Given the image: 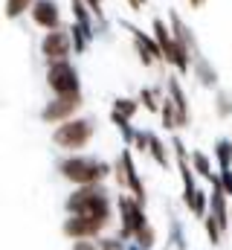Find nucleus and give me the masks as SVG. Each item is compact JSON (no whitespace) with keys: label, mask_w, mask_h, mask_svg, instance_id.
Listing matches in <instances>:
<instances>
[{"label":"nucleus","mask_w":232,"mask_h":250,"mask_svg":"<svg viewBox=\"0 0 232 250\" xmlns=\"http://www.w3.org/2000/svg\"><path fill=\"white\" fill-rule=\"evenodd\" d=\"M212 93H215V96H212L215 117H218V120H232V90L218 87V90H212Z\"/></svg>","instance_id":"obj_24"},{"label":"nucleus","mask_w":232,"mask_h":250,"mask_svg":"<svg viewBox=\"0 0 232 250\" xmlns=\"http://www.w3.org/2000/svg\"><path fill=\"white\" fill-rule=\"evenodd\" d=\"M169 250H186V230L172 207H169Z\"/></svg>","instance_id":"obj_23"},{"label":"nucleus","mask_w":232,"mask_h":250,"mask_svg":"<svg viewBox=\"0 0 232 250\" xmlns=\"http://www.w3.org/2000/svg\"><path fill=\"white\" fill-rule=\"evenodd\" d=\"M58 175L73 184V187H87V184H108L111 181V163L96 157V154H64L56 163Z\"/></svg>","instance_id":"obj_1"},{"label":"nucleus","mask_w":232,"mask_h":250,"mask_svg":"<svg viewBox=\"0 0 232 250\" xmlns=\"http://www.w3.org/2000/svg\"><path fill=\"white\" fill-rule=\"evenodd\" d=\"M163 96H166V90L157 87V84H142V87L136 90V102H139V108L148 111V114H160V99H163Z\"/></svg>","instance_id":"obj_20"},{"label":"nucleus","mask_w":232,"mask_h":250,"mask_svg":"<svg viewBox=\"0 0 232 250\" xmlns=\"http://www.w3.org/2000/svg\"><path fill=\"white\" fill-rule=\"evenodd\" d=\"M163 90L166 96L174 102V111H177V131L180 128H189L192 125V102H189V93L183 87V82L177 79V73H169L163 79Z\"/></svg>","instance_id":"obj_12"},{"label":"nucleus","mask_w":232,"mask_h":250,"mask_svg":"<svg viewBox=\"0 0 232 250\" xmlns=\"http://www.w3.org/2000/svg\"><path fill=\"white\" fill-rule=\"evenodd\" d=\"M111 111L116 114H122V117H128V120H134L142 108H139V102H136V96H116L114 105H111Z\"/></svg>","instance_id":"obj_26"},{"label":"nucleus","mask_w":232,"mask_h":250,"mask_svg":"<svg viewBox=\"0 0 232 250\" xmlns=\"http://www.w3.org/2000/svg\"><path fill=\"white\" fill-rule=\"evenodd\" d=\"M122 26L131 35V47H134V53H136V59H139L142 67H160V64H166L151 32H145V29H139L136 23H128V21H122Z\"/></svg>","instance_id":"obj_8"},{"label":"nucleus","mask_w":232,"mask_h":250,"mask_svg":"<svg viewBox=\"0 0 232 250\" xmlns=\"http://www.w3.org/2000/svg\"><path fill=\"white\" fill-rule=\"evenodd\" d=\"M116 163L122 166V175H125V192L134 195L139 204H148V189H145V181H142V175H139V169H136V157H134V151H131L128 146L119 151Z\"/></svg>","instance_id":"obj_10"},{"label":"nucleus","mask_w":232,"mask_h":250,"mask_svg":"<svg viewBox=\"0 0 232 250\" xmlns=\"http://www.w3.org/2000/svg\"><path fill=\"white\" fill-rule=\"evenodd\" d=\"M29 18H32V23H35L38 29H44V32L64 26V15H61L58 0H35L32 9H29Z\"/></svg>","instance_id":"obj_13"},{"label":"nucleus","mask_w":232,"mask_h":250,"mask_svg":"<svg viewBox=\"0 0 232 250\" xmlns=\"http://www.w3.org/2000/svg\"><path fill=\"white\" fill-rule=\"evenodd\" d=\"M230 224H232V198H230Z\"/></svg>","instance_id":"obj_40"},{"label":"nucleus","mask_w":232,"mask_h":250,"mask_svg":"<svg viewBox=\"0 0 232 250\" xmlns=\"http://www.w3.org/2000/svg\"><path fill=\"white\" fill-rule=\"evenodd\" d=\"M64 212H67V215H99V218H114V195H111L108 184L73 187V192L64 198Z\"/></svg>","instance_id":"obj_2"},{"label":"nucleus","mask_w":232,"mask_h":250,"mask_svg":"<svg viewBox=\"0 0 232 250\" xmlns=\"http://www.w3.org/2000/svg\"><path fill=\"white\" fill-rule=\"evenodd\" d=\"M192 76H194V82L200 84V87H206V90H218L221 87V73H218V67L209 62V56H194L192 59V70H189Z\"/></svg>","instance_id":"obj_15"},{"label":"nucleus","mask_w":232,"mask_h":250,"mask_svg":"<svg viewBox=\"0 0 232 250\" xmlns=\"http://www.w3.org/2000/svg\"><path fill=\"white\" fill-rule=\"evenodd\" d=\"M148 157H151L163 172L172 169V148H169V143H166L160 134H154L151 128H148Z\"/></svg>","instance_id":"obj_18"},{"label":"nucleus","mask_w":232,"mask_h":250,"mask_svg":"<svg viewBox=\"0 0 232 250\" xmlns=\"http://www.w3.org/2000/svg\"><path fill=\"white\" fill-rule=\"evenodd\" d=\"M84 3L90 6V12H93V18H96V21L108 18V12H105V0H84Z\"/></svg>","instance_id":"obj_35"},{"label":"nucleus","mask_w":232,"mask_h":250,"mask_svg":"<svg viewBox=\"0 0 232 250\" xmlns=\"http://www.w3.org/2000/svg\"><path fill=\"white\" fill-rule=\"evenodd\" d=\"M186 209H189L197 221H203V218H206V212H209V189H203V187L194 189V195L186 201Z\"/></svg>","instance_id":"obj_22"},{"label":"nucleus","mask_w":232,"mask_h":250,"mask_svg":"<svg viewBox=\"0 0 232 250\" xmlns=\"http://www.w3.org/2000/svg\"><path fill=\"white\" fill-rule=\"evenodd\" d=\"M67 32H70V44H73V56H84L87 50H90V44H93V38H96V32L93 29H87V26H81V23H70L67 26Z\"/></svg>","instance_id":"obj_19"},{"label":"nucleus","mask_w":232,"mask_h":250,"mask_svg":"<svg viewBox=\"0 0 232 250\" xmlns=\"http://www.w3.org/2000/svg\"><path fill=\"white\" fill-rule=\"evenodd\" d=\"M81 108H84V93H78V96H53L41 108V123L61 125L67 120H73V117H78Z\"/></svg>","instance_id":"obj_9"},{"label":"nucleus","mask_w":232,"mask_h":250,"mask_svg":"<svg viewBox=\"0 0 232 250\" xmlns=\"http://www.w3.org/2000/svg\"><path fill=\"white\" fill-rule=\"evenodd\" d=\"M189 166H192V172L197 175V181H206V184H215V181H218V169H215L212 154H206V151H200V148H192Z\"/></svg>","instance_id":"obj_17"},{"label":"nucleus","mask_w":232,"mask_h":250,"mask_svg":"<svg viewBox=\"0 0 232 250\" xmlns=\"http://www.w3.org/2000/svg\"><path fill=\"white\" fill-rule=\"evenodd\" d=\"M93 137H96V120L93 117H81V114L53 128V146L61 148L64 154L84 151L93 143Z\"/></svg>","instance_id":"obj_3"},{"label":"nucleus","mask_w":232,"mask_h":250,"mask_svg":"<svg viewBox=\"0 0 232 250\" xmlns=\"http://www.w3.org/2000/svg\"><path fill=\"white\" fill-rule=\"evenodd\" d=\"M111 123L116 125V131H119V137H122V143L131 148L134 146V137H136V128H134V120H128V117H122V114H116V111H111Z\"/></svg>","instance_id":"obj_25"},{"label":"nucleus","mask_w":232,"mask_h":250,"mask_svg":"<svg viewBox=\"0 0 232 250\" xmlns=\"http://www.w3.org/2000/svg\"><path fill=\"white\" fill-rule=\"evenodd\" d=\"M41 56H44V64L73 59V44H70L67 23H64L61 29H50V32H44V38H41Z\"/></svg>","instance_id":"obj_11"},{"label":"nucleus","mask_w":232,"mask_h":250,"mask_svg":"<svg viewBox=\"0 0 232 250\" xmlns=\"http://www.w3.org/2000/svg\"><path fill=\"white\" fill-rule=\"evenodd\" d=\"M215 169H232V137H218L212 146Z\"/></svg>","instance_id":"obj_21"},{"label":"nucleus","mask_w":232,"mask_h":250,"mask_svg":"<svg viewBox=\"0 0 232 250\" xmlns=\"http://www.w3.org/2000/svg\"><path fill=\"white\" fill-rule=\"evenodd\" d=\"M96 245H99V250H125L128 248V242H122L119 236H111V233H102L96 239Z\"/></svg>","instance_id":"obj_32"},{"label":"nucleus","mask_w":232,"mask_h":250,"mask_svg":"<svg viewBox=\"0 0 232 250\" xmlns=\"http://www.w3.org/2000/svg\"><path fill=\"white\" fill-rule=\"evenodd\" d=\"M218 184L227 192V198H232V169H218Z\"/></svg>","instance_id":"obj_34"},{"label":"nucleus","mask_w":232,"mask_h":250,"mask_svg":"<svg viewBox=\"0 0 232 250\" xmlns=\"http://www.w3.org/2000/svg\"><path fill=\"white\" fill-rule=\"evenodd\" d=\"M209 215L221 224V230L227 236L230 233V198H227V192L221 189L218 181L209 184Z\"/></svg>","instance_id":"obj_16"},{"label":"nucleus","mask_w":232,"mask_h":250,"mask_svg":"<svg viewBox=\"0 0 232 250\" xmlns=\"http://www.w3.org/2000/svg\"><path fill=\"white\" fill-rule=\"evenodd\" d=\"M125 3L131 6V12H139V9H142V3H139V0H125Z\"/></svg>","instance_id":"obj_38"},{"label":"nucleus","mask_w":232,"mask_h":250,"mask_svg":"<svg viewBox=\"0 0 232 250\" xmlns=\"http://www.w3.org/2000/svg\"><path fill=\"white\" fill-rule=\"evenodd\" d=\"M157 117H160V123H163L166 131H172V134L177 131V111H174V102L169 96L160 99V114H157Z\"/></svg>","instance_id":"obj_28"},{"label":"nucleus","mask_w":232,"mask_h":250,"mask_svg":"<svg viewBox=\"0 0 232 250\" xmlns=\"http://www.w3.org/2000/svg\"><path fill=\"white\" fill-rule=\"evenodd\" d=\"M186 3H189V6H192V9H197V12H200V9H203V6H206V0H186Z\"/></svg>","instance_id":"obj_37"},{"label":"nucleus","mask_w":232,"mask_h":250,"mask_svg":"<svg viewBox=\"0 0 232 250\" xmlns=\"http://www.w3.org/2000/svg\"><path fill=\"white\" fill-rule=\"evenodd\" d=\"M70 12H73V21L76 23H81V26H87V29H93V12H90V6L84 3V0H70Z\"/></svg>","instance_id":"obj_27"},{"label":"nucleus","mask_w":232,"mask_h":250,"mask_svg":"<svg viewBox=\"0 0 232 250\" xmlns=\"http://www.w3.org/2000/svg\"><path fill=\"white\" fill-rule=\"evenodd\" d=\"M116 218H119V239L122 242H131L145 224H148V212H145V204H139L134 195L128 192H119L116 195Z\"/></svg>","instance_id":"obj_5"},{"label":"nucleus","mask_w":232,"mask_h":250,"mask_svg":"<svg viewBox=\"0 0 232 250\" xmlns=\"http://www.w3.org/2000/svg\"><path fill=\"white\" fill-rule=\"evenodd\" d=\"M151 35H154V41H157V47L163 53V62L169 64L177 76H189L192 56H189V50L172 35V26H169L166 18H154L151 21Z\"/></svg>","instance_id":"obj_4"},{"label":"nucleus","mask_w":232,"mask_h":250,"mask_svg":"<svg viewBox=\"0 0 232 250\" xmlns=\"http://www.w3.org/2000/svg\"><path fill=\"white\" fill-rule=\"evenodd\" d=\"M203 233H206V239H209V245H212V248H221V245H224V239H227V236H224V230H221V224H218L209 212H206V218H203Z\"/></svg>","instance_id":"obj_29"},{"label":"nucleus","mask_w":232,"mask_h":250,"mask_svg":"<svg viewBox=\"0 0 232 250\" xmlns=\"http://www.w3.org/2000/svg\"><path fill=\"white\" fill-rule=\"evenodd\" d=\"M136 154H148V128L145 131H136V137H134V146H131Z\"/></svg>","instance_id":"obj_33"},{"label":"nucleus","mask_w":232,"mask_h":250,"mask_svg":"<svg viewBox=\"0 0 232 250\" xmlns=\"http://www.w3.org/2000/svg\"><path fill=\"white\" fill-rule=\"evenodd\" d=\"M139 3H142V9H145V6H148V0H139Z\"/></svg>","instance_id":"obj_41"},{"label":"nucleus","mask_w":232,"mask_h":250,"mask_svg":"<svg viewBox=\"0 0 232 250\" xmlns=\"http://www.w3.org/2000/svg\"><path fill=\"white\" fill-rule=\"evenodd\" d=\"M70 250H99V245H96V239H76Z\"/></svg>","instance_id":"obj_36"},{"label":"nucleus","mask_w":232,"mask_h":250,"mask_svg":"<svg viewBox=\"0 0 232 250\" xmlns=\"http://www.w3.org/2000/svg\"><path fill=\"white\" fill-rule=\"evenodd\" d=\"M131 242H134V245H139L142 250H154V245H157V227L148 221V224H145L134 239H131Z\"/></svg>","instance_id":"obj_31"},{"label":"nucleus","mask_w":232,"mask_h":250,"mask_svg":"<svg viewBox=\"0 0 232 250\" xmlns=\"http://www.w3.org/2000/svg\"><path fill=\"white\" fill-rule=\"evenodd\" d=\"M125 250H142V248H139V245H134V242H128V248H125Z\"/></svg>","instance_id":"obj_39"},{"label":"nucleus","mask_w":232,"mask_h":250,"mask_svg":"<svg viewBox=\"0 0 232 250\" xmlns=\"http://www.w3.org/2000/svg\"><path fill=\"white\" fill-rule=\"evenodd\" d=\"M114 218H99V215H67L61 221V233L76 242V239H99L102 233H108Z\"/></svg>","instance_id":"obj_7"},{"label":"nucleus","mask_w":232,"mask_h":250,"mask_svg":"<svg viewBox=\"0 0 232 250\" xmlns=\"http://www.w3.org/2000/svg\"><path fill=\"white\" fill-rule=\"evenodd\" d=\"M166 21H169V26H172V35L189 50V56L194 59V56H200L203 50H200V41H197V35H194V29L186 23V18L177 12V9H169V15H166Z\"/></svg>","instance_id":"obj_14"},{"label":"nucleus","mask_w":232,"mask_h":250,"mask_svg":"<svg viewBox=\"0 0 232 250\" xmlns=\"http://www.w3.org/2000/svg\"><path fill=\"white\" fill-rule=\"evenodd\" d=\"M32 3H35V0H6V6H3V15H6L9 21H18V18L29 15Z\"/></svg>","instance_id":"obj_30"},{"label":"nucleus","mask_w":232,"mask_h":250,"mask_svg":"<svg viewBox=\"0 0 232 250\" xmlns=\"http://www.w3.org/2000/svg\"><path fill=\"white\" fill-rule=\"evenodd\" d=\"M44 79H47V87L53 96H78L81 93V73L73 64V59L47 64Z\"/></svg>","instance_id":"obj_6"}]
</instances>
